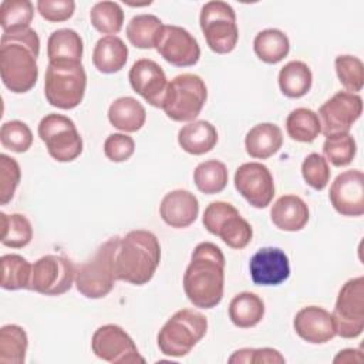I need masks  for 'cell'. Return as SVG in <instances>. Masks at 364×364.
Returning <instances> with one entry per match:
<instances>
[{"mask_svg": "<svg viewBox=\"0 0 364 364\" xmlns=\"http://www.w3.org/2000/svg\"><path fill=\"white\" fill-rule=\"evenodd\" d=\"M159 215L171 228H188L199 215L198 198L186 189L171 191L161 200Z\"/></svg>", "mask_w": 364, "mask_h": 364, "instance_id": "21", "label": "cell"}, {"mask_svg": "<svg viewBox=\"0 0 364 364\" xmlns=\"http://www.w3.org/2000/svg\"><path fill=\"white\" fill-rule=\"evenodd\" d=\"M229 363H246V364H284L286 360L276 348H240L230 357Z\"/></svg>", "mask_w": 364, "mask_h": 364, "instance_id": "44", "label": "cell"}, {"mask_svg": "<svg viewBox=\"0 0 364 364\" xmlns=\"http://www.w3.org/2000/svg\"><path fill=\"white\" fill-rule=\"evenodd\" d=\"M135 152V141L127 134H111L104 142V154L111 162L128 161Z\"/></svg>", "mask_w": 364, "mask_h": 364, "instance_id": "45", "label": "cell"}, {"mask_svg": "<svg viewBox=\"0 0 364 364\" xmlns=\"http://www.w3.org/2000/svg\"><path fill=\"white\" fill-rule=\"evenodd\" d=\"M82 51V38L73 28H58L47 40L48 61L81 63Z\"/></svg>", "mask_w": 364, "mask_h": 364, "instance_id": "27", "label": "cell"}, {"mask_svg": "<svg viewBox=\"0 0 364 364\" xmlns=\"http://www.w3.org/2000/svg\"><path fill=\"white\" fill-rule=\"evenodd\" d=\"M249 272L257 286H279L290 276L289 257L280 247H262L250 257Z\"/></svg>", "mask_w": 364, "mask_h": 364, "instance_id": "19", "label": "cell"}, {"mask_svg": "<svg viewBox=\"0 0 364 364\" xmlns=\"http://www.w3.org/2000/svg\"><path fill=\"white\" fill-rule=\"evenodd\" d=\"M90 20L97 31L107 36H114L122 28L124 11L115 1H98L91 7Z\"/></svg>", "mask_w": 364, "mask_h": 364, "instance_id": "38", "label": "cell"}, {"mask_svg": "<svg viewBox=\"0 0 364 364\" xmlns=\"http://www.w3.org/2000/svg\"><path fill=\"white\" fill-rule=\"evenodd\" d=\"M294 331L310 344H324L337 336L333 314L318 306L300 309L293 320Z\"/></svg>", "mask_w": 364, "mask_h": 364, "instance_id": "20", "label": "cell"}, {"mask_svg": "<svg viewBox=\"0 0 364 364\" xmlns=\"http://www.w3.org/2000/svg\"><path fill=\"white\" fill-rule=\"evenodd\" d=\"M208 318L193 309H181L173 313L156 336V343L164 355L185 357L205 337Z\"/></svg>", "mask_w": 364, "mask_h": 364, "instance_id": "4", "label": "cell"}, {"mask_svg": "<svg viewBox=\"0 0 364 364\" xmlns=\"http://www.w3.org/2000/svg\"><path fill=\"white\" fill-rule=\"evenodd\" d=\"M218 142L216 128L205 119L188 122L178 132L179 146L191 155H203L215 148Z\"/></svg>", "mask_w": 364, "mask_h": 364, "instance_id": "24", "label": "cell"}, {"mask_svg": "<svg viewBox=\"0 0 364 364\" xmlns=\"http://www.w3.org/2000/svg\"><path fill=\"white\" fill-rule=\"evenodd\" d=\"M0 262H1V287L4 290H20V289L30 290L33 264H30L27 259L16 253H7L1 256Z\"/></svg>", "mask_w": 364, "mask_h": 364, "instance_id": "34", "label": "cell"}, {"mask_svg": "<svg viewBox=\"0 0 364 364\" xmlns=\"http://www.w3.org/2000/svg\"><path fill=\"white\" fill-rule=\"evenodd\" d=\"M336 73L340 84L353 94H357L364 87V64L363 61L350 54H343L334 60Z\"/></svg>", "mask_w": 364, "mask_h": 364, "instance_id": "40", "label": "cell"}, {"mask_svg": "<svg viewBox=\"0 0 364 364\" xmlns=\"http://www.w3.org/2000/svg\"><path fill=\"white\" fill-rule=\"evenodd\" d=\"M0 142L3 148L17 154H23L28 151L33 144V132L23 121H7L1 125Z\"/></svg>", "mask_w": 364, "mask_h": 364, "instance_id": "41", "label": "cell"}, {"mask_svg": "<svg viewBox=\"0 0 364 364\" xmlns=\"http://www.w3.org/2000/svg\"><path fill=\"white\" fill-rule=\"evenodd\" d=\"M355 152L357 144L350 132L326 136L323 144L324 158L337 168L350 165L355 156Z\"/></svg>", "mask_w": 364, "mask_h": 364, "instance_id": "39", "label": "cell"}, {"mask_svg": "<svg viewBox=\"0 0 364 364\" xmlns=\"http://www.w3.org/2000/svg\"><path fill=\"white\" fill-rule=\"evenodd\" d=\"M36 6L40 16L51 23H61L71 18L75 10L73 0H38Z\"/></svg>", "mask_w": 364, "mask_h": 364, "instance_id": "46", "label": "cell"}, {"mask_svg": "<svg viewBox=\"0 0 364 364\" xmlns=\"http://www.w3.org/2000/svg\"><path fill=\"white\" fill-rule=\"evenodd\" d=\"M87 74L81 63L48 61L44 75V94L50 105L73 109L84 98Z\"/></svg>", "mask_w": 364, "mask_h": 364, "instance_id": "5", "label": "cell"}, {"mask_svg": "<svg viewBox=\"0 0 364 364\" xmlns=\"http://www.w3.org/2000/svg\"><path fill=\"white\" fill-rule=\"evenodd\" d=\"M28 347L27 333L17 324H6L0 328V363L23 364Z\"/></svg>", "mask_w": 364, "mask_h": 364, "instance_id": "33", "label": "cell"}, {"mask_svg": "<svg viewBox=\"0 0 364 364\" xmlns=\"http://www.w3.org/2000/svg\"><path fill=\"white\" fill-rule=\"evenodd\" d=\"M202 223L209 233L220 237L232 249L246 247L253 236L250 223L229 202L209 203L203 212Z\"/></svg>", "mask_w": 364, "mask_h": 364, "instance_id": "10", "label": "cell"}, {"mask_svg": "<svg viewBox=\"0 0 364 364\" xmlns=\"http://www.w3.org/2000/svg\"><path fill=\"white\" fill-rule=\"evenodd\" d=\"M208 98L205 81L192 73L173 77L166 87L162 109L176 122H192L200 114Z\"/></svg>", "mask_w": 364, "mask_h": 364, "instance_id": "7", "label": "cell"}, {"mask_svg": "<svg viewBox=\"0 0 364 364\" xmlns=\"http://www.w3.org/2000/svg\"><path fill=\"white\" fill-rule=\"evenodd\" d=\"M92 353L102 361L112 364H142L145 358L139 354L131 336L117 324L98 327L91 338Z\"/></svg>", "mask_w": 364, "mask_h": 364, "instance_id": "13", "label": "cell"}, {"mask_svg": "<svg viewBox=\"0 0 364 364\" xmlns=\"http://www.w3.org/2000/svg\"><path fill=\"white\" fill-rule=\"evenodd\" d=\"M273 225L284 232L301 230L310 218L307 203L297 195L280 196L270 209Z\"/></svg>", "mask_w": 364, "mask_h": 364, "instance_id": "22", "label": "cell"}, {"mask_svg": "<svg viewBox=\"0 0 364 364\" xmlns=\"http://www.w3.org/2000/svg\"><path fill=\"white\" fill-rule=\"evenodd\" d=\"M158 54L175 67H191L199 61L200 47L196 38L183 27H162L155 44Z\"/></svg>", "mask_w": 364, "mask_h": 364, "instance_id": "16", "label": "cell"}, {"mask_svg": "<svg viewBox=\"0 0 364 364\" xmlns=\"http://www.w3.org/2000/svg\"><path fill=\"white\" fill-rule=\"evenodd\" d=\"M161 262L158 237L145 229H135L119 237L115 252V277L135 286L146 284Z\"/></svg>", "mask_w": 364, "mask_h": 364, "instance_id": "3", "label": "cell"}, {"mask_svg": "<svg viewBox=\"0 0 364 364\" xmlns=\"http://www.w3.org/2000/svg\"><path fill=\"white\" fill-rule=\"evenodd\" d=\"M75 282V266L63 255H46L37 259L31 269L30 290L44 296L67 293Z\"/></svg>", "mask_w": 364, "mask_h": 364, "instance_id": "12", "label": "cell"}, {"mask_svg": "<svg viewBox=\"0 0 364 364\" xmlns=\"http://www.w3.org/2000/svg\"><path fill=\"white\" fill-rule=\"evenodd\" d=\"M333 208L343 216L357 218L364 213V175L348 169L336 176L328 192Z\"/></svg>", "mask_w": 364, "mask_h": 364, "instance_id": "17", "label": "cell"}, {"mask_svg": "<svg viewBox=\"0 0 364 364\" xmlns=\"http://www.w3.org/2000/svg\"><path fill=\"white\" fill-rule=\"evenodd\" d=\"M236 191L257 209L267 208L274 196V182L269 168L260 162L242 164L235 172Z\"/></svg>", "mask_w": 364, "mask_h": 364, "instance_id": "15", "label": "cell"}, {"mask_svg": "<svg viewBox=\"0 0 364 364\" xmlns=\"http://www.w3.org/2000/svg\"><path fill=\"white\" fill-rule=\"evenodd\" d=\"M21 169L18 162L6 155L0 154V203L7 205L20 183Z\"/></svg>", "mask_w": 364, "mask_h": 364, "instance_id": "43", "label": "cell"}, {"mask_svg": "<svg viewBox=\"0 0 364 364\" xmlns=\"http://www.w3.org/2000/svg\"><path fill=\"white\" fill-rule=\"evenodd\" d=\"M255 54L266 64L280 63L290 51L289 37L279 28H266L253 40Z\"/></svg>", "mask_w": 364, "mask_h": 364, "instance_id": "30", "label": "cell"}, {"mask_svg": "<svg viewBox=\"0 0 364 364\" xmlns=\"http://www.w3.org/2000/svg\"><path fill=\"white\" fill-rule=\"evenodd\" d=\"M38 54L40 38L34 28L27 27L1 34L0 77L7 90L14 94H24L36 85Z\"/></svg>", "mask_w": 364, "mask_h": 364, "instance_id": "1", "label": "cell"}, {"mask_svg": "<svg viewBox=\"0 0 364 364\" xmlns=\"http://www.w3.org/2000/svg\"><path fill=\"white\" fill-rule=\"evenodd\" d=\"M162 21L154 14H136L127 24V38L141 50L155 48L156 40L162 30Z\"/></svg>", "mask_w": 364, "mask_h": 364, "instance_id": "31", "label": "cell"}, {"mask_svg": "<svg viewBox=\"0 0 364 364\" xmlns=\"http://www.w3.org/2000/svg\"><path fill=\"white\" fill-rule=\"evenodd\" d=\"M283 145L282 129L272 122H262L250 128L245 136V148L250 158L267 159Z\"/></svg>", "mask_w": 364, "mask_h": 364, "instance_id": "23", "label": "cell"}, {"mask_svg": "<svg viewBox=\"0 0 364 364\" xmlns=\"http://www.w3.org/2000/svg\"><path fill=\"white\" fill-rule=\"evenodd\" d=\"M118 243V236L109 237L90 260L75 266V286L84 297L102 299L114 289L117 280L114 259Z\"/></svg>", "mask_w": 364, "mask_h": 364, "instance_id": "6", "label": "cell"}, {"mask_svg": "<svg viewBox=\"0 0 364 364\" xmlns=\"http://www.w3.org/2000/svg\"><path fill=\"white\" fill-rule=\"evenodd\" d=\"M225 256L212 242L196 245L183 273V290L188 300L199 309H213L223 299Z\"/></svg>", "mask_w": 364, "mask_h": 364, "instance_id": "2", "label": "cell"}, {"mask_svg": "<svg viewBox=\"0 0 364 364\" xmlns=\"http://www.w3.org/2000/svg\"><path fill=\"white\" fill-rule=\"evenodd\" d=\"M128 80L132 90L148 104L156 108L162 107L168 80L165 71L158 63L149 58L136 60L128 73Z\"/></svg>", "mask_w": 364, "mask_h": 364, "instance_id": "18", "label": "cell"}, {"mask_svg": "<svg viewBox=\"0 0 364 364\" xmlns=\"http://www.w3.org/2000/svg\"><path fill=\"white\" fill-rule=\"evenodd\" d=\"M304 182L314 191H323L330 181V168L327 159L320 154H309L301 164Z\"/></svg>", "mask_w": 364, "mask_h": 364, "instance_id": "42", "label": "cell"}, {"mask_svg": "<svg viewBox=\"0 0 364 364\" xmlns=\"http://www.w3.org/2000/svg\"><path fill=\"white\" fill-rule=\"evenodd\" d=\"M1 236L0 242L11 249H21L33 239V228L30 220L21 213L7 215L0 212Z\"/></svg>", "mask_w": 364, "mask_h": 364, "instance_id": "35", "label": "cell"}, {"mask_svg": "<svg viewBox=\"0 0 364 364\" xmlns=\"http://www.w3.org/2000/svg\"><path fill=\"white\" fill-rule=\"evenodd\" d=\"M337 336L357 338L364 330V277L347 280L337 296L333 310Z\"/></svg>", "mask_w": 364, "mask_h": 364, "instance_id": "11", "label": "cell"}, {"mask_svg": "<svg viewBox=\"0 0 364 364\" xmlns=\"http://www.w3.org/2000/svg\"><path fill=\"white\" fill-rule=\"evenodd\" d=\"M229 318L239 328H250L259 324L264 316L263 300L252 291L236 294L229 303Z\"/></svg>", "mask_w": 364, "mask_h": 364, "instance_id": "28", "label": "cell"}, {"mask_svg": "<svg viewBox=\"0 0 364 364\" xmlns=\"http://www.w3.org/2000/svg\"><path fill=\"white\" fill-rule=\"evenodd\" d=\"M353 361H363V355H361V350L358 348H346L341 350L336 357H334V363H353Z\"/></svg>", "mask_w": 364, "mask_h": 364, "instance_id": "47", "label": "cell"}, {"mask_svg": "<svg viewBox=\"0 0 364 364\" xmlns=\"http://www.w3.org/2000/svg\"><path fill=\"white\" fill-rule=\"evenodd\" d=\"M313 84L310 67L299 60L289 61L279 71V87L283 95L289 98L304 97Z\"/></svg>", "mask_w": 364, "mask_h": 364, "instance_id": "29", "label": "cell"}, {"mask_svg": "<svg viewBox=\"0 0 364 364\" xmlns=\"http://www.w3.org/2000/svg\"><path fill=\"white\" fill-rule=\"evenodd\" d=\"M108 121L119 131L136 132L145 125L146 111L134 97H119L108 108Z\"/></svg>", "mask_w": 364, "mask_h": 364, "instance_id": "26", "label": "cell"}, {"mask_svg": "<svg viewBox=\"0 0 364 364\" xmlns=\"http://www.w3.org/2000/svg\"><path fill=\"white\" fill-rule=\"evenodd\" d=\"M34 6L30 0H4L0 4V26L3 33L30 27Z\"/></svg>", "mask_w": 364, "mask_h": 364, "instance_id": "37", "label": "cell"}, {"mask_svg": "<svg viewBox=\"0 0 364 364\" xmlns=\"http://www.w3.org/2000/svg\"><path fill=\"white\" fill-rule=\"evenodd\" d=\"M200 30L208 47L216 54H228L236 48L239 30L236 13L230 4L220 0L203 4L199 16Z\"/></svg>", "mask_w": 364, "mask_h": 364, "instance_id": "8", "label": "cell"}, {"mask_svg": "<svg viewBox=\"0 0 364 364\" xmlns=\"http://www.w3.org/2000/svg\"><path fill=\"white\" fill-rule=\"evenodd\" d=\"M286 131L293 141L313 142L321 132L317 112L310 108H296L286 118Z\"/></svg>", "mask_w": 364, "mask_h": 364, "instance_id": "32", "label": "cell"}, {"mask_svg": "<svg viewBox=\"0 0 364 364\" xmlns=\"http://www.w3.org/2000/svg\"><path fill=\"white\" fill-rule=\"evenodd\" d=\"M37 132L57 162H71L82 152V138L74 121L65 115L47 114L41 118Z\"/></svg>", "mask_w": 364, "mask_h": 364, "instance_id": "9", "label": "cell"}, {"mask_svg": "<svg viewBox=\"0 0 364 364\" xmlns=\"http://www.w3.org/2000/svg\"><path fill=\"white\" fill-rule=\"evenodd\" d=\"M363 114V98L358 94L338 91L318 109L321 132L326 136L347 134Z\"/></svg>", "mask_w": 364, "mask_h": 364, "instance_id": "14", "label": "cell"}, {"mask_svg": "<svg viewBox=\"0 0 364 364\" xmlns=\"http://www.w3.org/2000/svg\"><path fill=\"white\" fill-rule=\"evenodd\" d=\"M128 60V47L117 36L101 37L92 50V64L104 74L121 71Z\"/></svg>", "mask_w": 364, "mask_h": 364, "instance_id": "25", "label": "cell"}, {"mask_svg": "<svg viewBox=\"0 0 364 364\" xmlns=\"http://www.w3.org/2000/svg\"><path fill=\"white\" fill-rule=\"evenodd\" d=\"M229 173L223 162L209 159L200 162L193 171V182L196 188L206 195H215L222 192L228 185Z\"/></svg>", "mask_w": 364, "mask_h": 364, "instance_id": "36", "label": "cell"}]
</instances>
